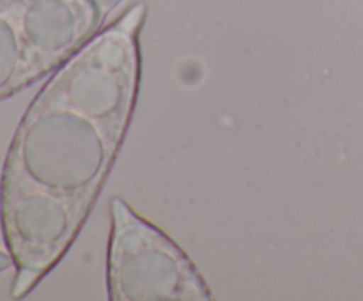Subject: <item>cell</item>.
<instances>
[{
	"label": "cell",
	"instance_id": "277c9868",
	"mask_svg": "<svg viewBox=\"0 0 363 301\" xmlns=\"http://www.w3.org/2000/svg\"><path fill=\"white\" fill-rule=\"evenodd\" d=\"M11 266H13V259H11L9 251L6 254V251L0 250V271H6Z\"/></svg>",
	"mask_w": 363,
	"mask_h": 301
},
{
	"label": "cell",
	"instance_id": "6da1fadb",
	"mask_svg": "<svg viewBox=\"0 0 363 301\" xmlns=\"http://www.w3.org/2000/svg\"><path fill=\"white\" fill-rule=\"evenodd\" d=\"M138 2L52 74L21 117L0 183V223L20 300L84 229L133 117L142 74Z\"/></svg>",
	"mask_w": 363,
	"mask_h": 301
},
{
	"label": "cell",
	"instance_id": "3957f363",
	"mask_svg": "<svg viewBox=\"0 0 363 301\" xmlns=\"http://www.w3.org/2000/svg\"><path fill=\"white\" fill-rule=\"evenodd\" d=\"M106 287L113 301H209L211 289L163 230L116 197L110 204Z\"/></svg>",
	"mask_w": 363,
	"mask_h": 301
},
{
	"label": "cell",
	"instance_id": "7a4b0ae2",
	"mask_svg": "<svg viewBox=\"0 0 363 301\" xmlns=\"http://www.w3.org/2000/svg\"><path fill=\"white\" fill-rule=\"evenodd\" d=\"M126 0H0V101L59 69Z\"/></svg>",
	"mask_w": 363,
	"mask_h": 301
}]
</instances>
